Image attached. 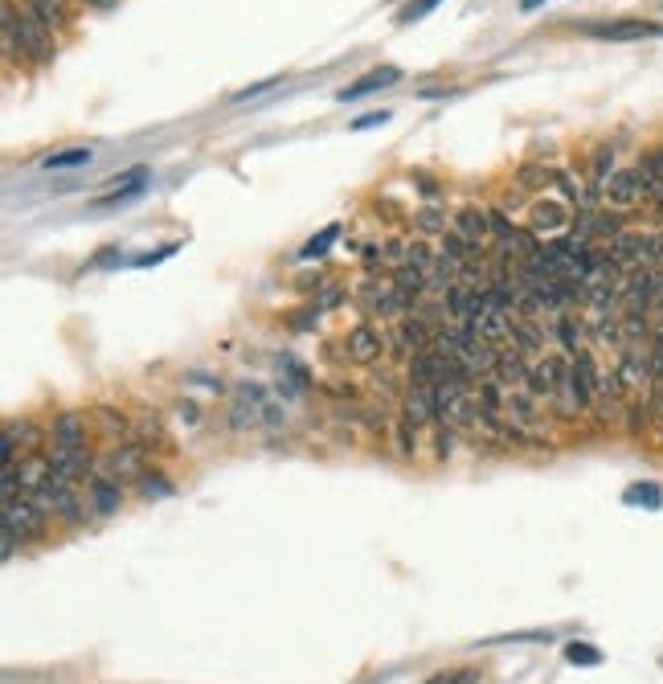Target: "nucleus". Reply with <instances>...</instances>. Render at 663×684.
<instances>
[{"label":"nucleus","instance_id":"16","mask_svg":"<svg viewBox=\"0 0 663 684\" xmlns=\"http://www.w3.org/2000/svg\"><path fill=\"white\" fill-rule=\"evenodd\" d=\"M553 181H557V168H549V164L528 160V164H520V168H516V185H520L524 193L545 197V193L553 189Z\"/></svg>","mask_w":663,"mask_h":684},{"label":"nucleus","instance_id":"46","mask_svg":"<svg viewBox=\"0 0 663 684\" xmlns=\"http://www.w3.org/2000/svg\"><path fill=\"white\" fill-rule=\"evenodd\" d=\"M659 218H663V209H659Z\"/></svg>","mask_w":663,"mask_h":684},{"label":"nucleus","instance_id":"31","mask_svg":"<svg viewBox=\"0 0 663 684\" xmlns=\"http://www.w3.org/2000/svg\"><path fill=\"white\" fill-rule=\"evenodd\" d=\"M410 263H414V267H422V271L430 275V271H434V263H438V250H434V246H426V242L418 238V242H410Z\"/></svg>","mask_w":663,"mask_h":684},{"label":"nucleus","instance_id":"8","mask_svg":"<svg viewBox=\"0 0 663 684\" xmlns=\"http://www.w3.org/2000/svg\"><path fill=\"white\" fill-rule=\"evenodd\" d=\"M455 230H459L471 246L488 250V246H492V213L479 209V205H463V209L455 213Z\"/></svg>","mask_w":663,"mask_h":684},{"label":"nucleus","instance_id":"44","mask_svg":"<svg viewBox=\"0 0 663 684\" xmlns=\"http://www.w3.org/2000/svg\"><path fill=\"white\" fill-rule=\"evenodd\" d=\"M82 5H91V9H115V0H82Z\"/></svg>","mask_w":663,"mask_h":684},{"label":"nucleus","instance_id":"5","mask_svg":"<svg viewBox=\"0 0 663 684\" xmlns=\"http://www.w3.org/2000/svg\"><path fill=\"white\" fill-rule=\"evenodd\" d=\"M647 201V185L639 177V168H618V173L602 185V205L606 209H618V213H631Z\"/></svg>","mask_w":663,"mask_h":684},{"label":"nucleus","instance_id":"14","mask_svg":"<svg viewBox=\"0 0 663 684\" xmlns=\"http://www.w3.org/2000/svg\"><path fill=\"white\" fill-rule=\"evenodd\" d=\"M492 377H496V386H500V390H528V361H524L512 345H504Z\"/></svg>","mask_w":663,"mask_h":684},{"label":"nucleus","instance_id":"37","mask_svg":"<svg viewBox=\"0 0 663 684\" xmlns=\"http://www.w3.org/2000/svg\"><path fill=\"white\" fill-rule=\"evenodd\" d=\"M455 426H447V422H438V459H447L451 451H455Z\"/></svg>","mask_w":663,"mask_h":684},{"label":"nucleus","instance_id":"33","mask_svg":"<svg viewBox=\"0 0 663 684\" xmlns=\"http://www.w3.org/2000/svg\"><path fill=\"white\" fill-rule=\"evenodd\" d=\"M479 672L475 668H455V672H434L426 684H475Z\"/></svg>","mask_w":663,"mask_h":684},{"label":"nucleus","instance_id":"12","mask_svg":"<svg viewBox=\"0 0 663 684\" xmlns=\"http://www.w3.org/2000/svg\"><path fill=\"white\" fill-rule=\"evenodd\" d=\"M393 82H402V70H397V66H377V70L361 74L357 82H352V87H340L336 99L340 103H352V99H365V95H373L381 87H393Z\"/></svg>","mask_w":663,"mask_h":684},{"label":"nucleus","instance_id":"22","mask_svg":"<svg viewBox=\"0 0 663 684\" xmlns=\"http://www.w3.org/2000/svg\"><path fill=\"white\" fill-rule=\"evenodd\" d=\"M410 218H414V230H418L422 238H442V234L451 230V226H447V213H442L438 205H422V209L410 213Z\"/></svg>","mask_w":663,"mask_h":684},{"label":"nucleus","instance_id":"41","mask_svg":"<svg viewBox=\"0 0 663 684\" xmlns=\"http://www.w3.org/2000/svg\"><path fill=\"white\" fill-rule=\"evenodd\" d=\"M115 263H119V250H115V246H111V250H103L99 259H95V267H115Z\"/></svg>","mask_w":663,"mask_h":684},{"label":"nucleus","instance_id":"17","mask_svg":"<svg viewBox=\"0 0 663 684\" xmlns=\"http://www.w3.org/2000/svg\"><path fill=\"white\" fill-rule=\"evenodd\" d=\"M475 328H479V336L488 340V345L504 349V345H508V336H512V316H508V312L488 308V312H483V316L475 320Z\"/></svg>","mask_w":663,"mask_h":684},{"label":"nucleus","instance_id":"38","mask_svg":"<svg viewBox=\"0 0 663 684\" xmlns=\"http://www.w3.org/2000/svg\"><path fill=\"white\" fill-rule=\"evenodd\" d=\"M488 213H492V242H500V238H508V234L516 230V226L508 222V213H504V209H488Z\"/></svg>","mask_w":663,"mask_h":684},{"label":"nucleus","instance_id":"15","mask_svg":"<svg viewBox=\"0 0 663 684\" xmlns=\"http://www.w3.org/2000/svg\"><path fill=\"white\" fill-rule=\"evenodd\" d=\"M402 418H410L414 426L434 422V390L430 386H406V394H402Z\"/></svg>","mask_w":663,"mask_h":684},{"label":"nucleus","instance_id":"29","mask_svg":"<svg viewBox=\"0 0 663 684\" xmlns=\"http://www.w3.org/2000/svg\"><path fill=\"white\" fill-rule=\"evenodd\" d=\"M136 443H140V447H160V443H164V435H160V422H156V414H144V418L136 422Z\"/></svg>","mask_w":663,"mask_h":684},{"label":"nucleus","instance_id":"10","mask_svg":"<svg viewBox=\"0 0 663 684\" xmlns=\"http://www.w3.org/2000/svg\"><path fill=\"white\" fill-rule=\"evenodd\" d=\"M590 37H602V41H643V37H655V33H663L659 25H651V21H635V17H627V21H602V25H582Z\"/></svg>","mask_w":663,"mask_h":684},{"label":"nucleus","instance_id":"32","mask_svg":"<svg viewBox=\"0 0 663 684\" xmlns=\"http://www.w3.org/2000/svg\"><path fill=\"white\" fill-rule=\"evenodd\" d=\"M565 660H569V664H586V668H594V664H602V652L590 648V644H569V648H565Z\"/></svg>","mask_w":663,"mask_h":684},{"label":"nucleus","instance_id":"6","mask_svg":"<svg viewBox=\"0 0 663 684\" xmlns=\"http://www.w3.org/2000/svg\"><path fill=\"white\" fill-rule=\"evenodd\" d=\"M344 357L357 361V365L385 361V332H377L373 320H361L357 328H348V336H344Z\"/></svg>","mask_w":663,"mask_h":684},{"label":"nucleus","instance_id":"9","mask_svg":"<svg viewBox=\"0 0 663 684\" xmlns=\"http://www.w3.org/2000/svg\"><path fill=\"white\" fill-rule=\"evenodd\" d=\"M50 463H54V472L62 476V480H70V484H86L91 480V472H95V459H91V451H66V447H50Z\"/></svg>","mask_w":663,"mask_h":684},{"label":"nucleus","instance_id":"40","mask_svg":"<svg viewBox=\"0 0 663 684\" xmlns=\"http://www.w3.org/2000/svg\"><path fill=\"white\" fill-rule=\"evenodd\" d=\"M275 82H283V78H267V82H258V87H246V91H238L234 95V103H246V99H254V95H262V91H271Z\"/></svg>","mask_w":663,"mask_h":684},{"label":"nucleus","instance_id":"36","mask_svg":"<svg viewBox=\"0 0 663 684\" xmlns=\"http://www.w3.org/2000/svg\"><path fill=\"white\" fill-rule=\"evenodd\" d=\"M393 119V111H369V115H361V119H352V132H369V127H385Z\"/></svg>","mask_w":663,"mask_h":684},{"label":"nucleus","instance_id":"39","mask_svg":"<svg viewBox=\"0 0 663 684\" xmlns=\"http://www.w3.org/2000/svg\"><path fill=\"white\" fill-rule=\"evenodd\" d=\"M17 545H25L13 529H0V558H5V562H13V553H17Z\"/></svg>","mask_w":663,"mask_h":684},{"label":"nucleus","instance_id":"4","mask_svg":"<svg viewBox=\"0 0 663 684\" xmlns=\"http://www.w3.org/2000/svg\"><path fill=\"white\" fill-rule=\"evenodd\" d=\"M528 230H533L537 238H541V234H545V238H561V234H569V230H573V205H569V201H561L557 193L537 197L533 205H528Z\"/></svg>","mask_w":663,"mask_h":684},{"label":"nucleus","instance_id":"11","mask_svg":"<svg viewBox=\"0 0 663 684\" xmlns=\"http://www.w3.org/2000/svg\"><path fill=\"white\" fill-rule=\"evenodd\" d=\"M86 492H91V508L103 512V517H111V512L123 508V488H119V480L107 476V472H99V467L91 472V480H86Z\"/></svg>","mask_w":663,"mask_h":684},{"label":"nucleus","instance_id":"18","mask_svg":"<svg viewBox=\"0 0 663 684\" xmlns=\"http://www.w3.org/2000/svg\"><path fill=\"white\" fill-rule=\"evenodd\" d=\"M389 279H393V287H397V291H402V295H410V299H414V304H418V299H422V295L430 291V275H426L422 267H414V263H406V267H397V271H393Z\"/></svg>","mask_w":663,"mask_h":684},{"label":"nucleus","instance_id":"42","mask_svg":"<svg viewBox=\"0 0 663 684\" xmlns=\"http://www.w3.org/2000/svg\"><path fill=\"white\" fill-rule=\"evenodd\" d=\"M414 181H418V189H422V193H426V197H434V193H438V185H434V181H430V177H422V173H418V177H414Z\"/></svg>","mask_w":663,"mask_h":684},{"label":"nucleus","instance_id":"24","mask_svg":"<svg viewBox=\"0 0 663 684\" xmlns=\"http://www.w3.org/2000/svg\"><path fill=\"white\" fill-rule=\"evenodd\" d=\"M91 160H95L91 148H66V152L46 156V168H50V173H58V168H78V164H91Z\"/></svg>","mask_w":663,"mask_h":684},{"label":"nucleus","instance_id":"1","mask_svg":"<svg viewBox=\"0 0 663 684\" xmlns=\"http://www.w3.org/2000/svg\"><path fill=\"white\" fill-rule=\"evenodd\" d=\"M0 29H13V33H17V46H21V54H25L29 66H50V62L58 58L54 29L41 21L29 5L5 0V5H0Z\"/></svg>","mask_w":663,"mask_h":684},{"label":"nucleus","instance_id":"7","mask_svg":"<svg viewBox=\"0 0 663 684\" xmlns=\"http://www.w3.org/2000/svg\"><path fill=\"white\" fill-rule=\"evenodd\" d=\"M144 451L148 447H140L136 439H131V443H111L107 459H99L95 467H99V472H107V476H115V480L144 476Z\"/></svg>","mask_w":663,"mask_h":684},{"label":"nucleus","instance_id":"30","mask_svg":"<svg viewBox=\"0 0 663 684\" xmlns=\"http://www.w3.org/2000/svg\"><path fill=\"white\" fill-rule=\"evenodd\" d=\"M140 496L144 500H160V496H172V484L160 476V472H144L140 476Z\"/></svg>","mask_w":663,"mask_h":684},{"label":"nucleus","instance_id":"25","mask_svg":"<svg viewBox=\"0 0 663 684\" xmlns=\"http://www.w3.org/2000/svg\"><path fill=\"white\" fill-rule=\"evenodd\" d=\"M381 263L393 267V271L406 267V263H410V242H406V238H385V242H381Z\"/></svg>","mask_w":663,"mask_h":684},{"label":"nucleus","instance_id":"45","mask_svg":"<svg viewBox=\"0 0 663 684\" xmlns=\"http://www.w3.org/2000/svg\"><path fill=\"white\" fill-rule=\"evenodd\" d=\"M541 5H545V0H520V9H524V13H533V9H541Z\"/></svg>","mask_w":663,"mask_h":684},{"label":"nucleus","instance_id":"23","mask_svg":"<svg viewBox=\"0 0 663 684\" xmlns=\"http://www.w3.org/2000/svg\"><path fill=\"white\" fill-rule=\"evenodd\" d=\"M332 242H340V226L332 222V226H324L316 238H307L303 246H299V259L303 263H312V259H324V254L332 250Z\"/></svg>","mask_w":663,"mask_h":684},{"label":"nucleus","instance_id":"2","mask_svg":"<svg viewBox=\"0 0 663 684\" xmlns=\"http://www.w3.org/2000/svg\"><path fill=\"white\" fill-rule=\"evenodd\" d=\"M0 521H5V529H13L21 541H41V537H46L50 512L37 504V496L21 492V496H9V500H5V512H0Z\"/></svg>","mask_w":663,"mask_h":684},{"label":"nucleus","instance_id":"34","mask_svg":"<svg viewBox=\"0 0 663 684\" xmlns=\"http://www.w3.org/2000/svg\"><path fill=\"white\" fill-rule=\"evenodd\" d=\"M438 5H442V0H414V5L402 9V17H397V21H402V25H414V21H422L426 13H434Z\"/></svg>","mask_w":663,"mask_h":684},{"label":"nucleus","instance_id":"35","mask_svg":"<svg viewBox=\"0 0 663 684\" xmlns=\"http://www.w3.org/2000/svg\"><path fill=\"white\" fill-rule=\"evenodd\" d=\"M185 242H164L160 250H148V254H140V259H136V267H156V263H164V259H172V254L176 250H181Z\"/></svg>","mask_w":663,"mask_h":684},{"label":"nucleus","instance_id":"26","mask_svg":"<svg viewBox=\"0 0 663 684\" xmlns=\"http://www.w3.org/2000/svg\"><path fill=\"white\" fill-rule=\"evenodd\" d=\"M635 168H639V177H643V185H647V189H651V185H659V181H663V144H659V148H651Z\"/></svg>","mask_w":663,"mask_h":684},{"label":"nucleus","instance_id":"43","mask_svg":"<svg viewBox=\"0 0 663 684\" xmlns=\"http://www.w3.org/2000/svg\"><path fill=\"white\" fill-rule=\"evenodd\" d=\"M181 418H185V422H197V406H193V402H181Z\"/></svg>","mask_w":663,"mask_h":684},{"label":"nucleus","instance_id":"28","mask_svg":"<svg viewBox=\"0 0 663 684\" xmlns=\"http://www.w3.org/2000/svg\"><path fill=\"white\" fill-rule=\"evenodd\" d=\"M393 435H397V455H414L418 451V426L410 422V418H397V426H393Z\"/></svg>","mask_w":663,"mask_h":684},{"label":"nucleus","instance_id":"3","mask_svg":"<svg viewBox=\"0 0 663 684\" xmlns=\"http://www.w3.org/2000/svg\"><path fill=\"white\" fill-rule=\"evenodd\" d=\"M37 504L50 512V517H58L62 525H70V529H78L82 521H86V512H82V500H78V484H70V480H62L58 472L50 476V484L37 492Z\"/></svg>","mask_w":663,"mask_h":684},{"label":"nucleus","instance_id":"21","mask_svg":"<svg viewBox=\"0 0 663 684\" xmlns=\"http://www.w3.org/2000/svg\"><path fill=\"white\" fill-rule=\"evenodd\" d=\"M95 414H99V426H103V435H107L111 443H115V439H119V443H131V439H136V426H131L127 414H119L115 406H99Z\"/></svg>","mask_w":663,"mask_h":684},{"label":"nucleus","instance_id":"27","mask_svg":"<svg viewBox=\"0 0 663 684\" xmlns=\"http://www.w3.org/2000/svg\"><path fill=\"white\" fill-rule=\"evenodd\" d=\"M623 500H627V504H643V508H651V512L663 508V492H659L655 484H631Z\"/></svg>","mask_w":663,"mask_h":684},{"label":"nucleus","instance_id":"13","mask_svg":"<svg viewBox=\"0 0 663 684\" xmlns=\"http://www.w3.org/2000/svg\"><path fill=\"white\" fill-rule=\"evenodd\" d=\"M50 439H54V447L82 451V447H86V418H82L78 410L54 414V422H50Z\"/></svg>","mask_w":663,"mask_h":684},{"label":"nucleus","instance_id":"19","mask_svg":"<svg viewBox=\"0 0 663 684\" xmlns=\"http://www.w3.org/2000/svg\"><path fill=\"white\" fill-rule=\"evenodd\" d=\"M406 386H438V353L430 349V353H418V357H410V365H406Z\"/></svg>","mask_w":663,"mask_h":684},{"label":"nucleus","instance_id":"20","mask_svg":"<svg viewBox=\"0 0 663 684\" xmlns=\"http://www.w3.org/2000/svg\"><path fill=\"white\" fill-rule=\"evenodd\" d=\"M438 254H447V259H455V263L463 267V263L479 259V254H488V250H479V246H471V242H467V238H463V234H459V230L451 226L447 234H442V238H438Z\"/></svg>","mask_w":663,"mask_h":684}]
</instances>
